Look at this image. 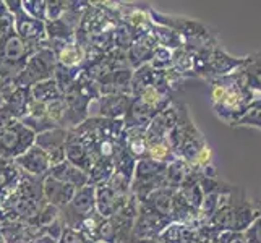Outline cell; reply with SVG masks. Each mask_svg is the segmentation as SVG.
Here are the masks:
<instances>
[{"label": "cell", "instance_id": "6da1fadb", "mask_svg": "<svg viewBox=\"0 0 261 243\" xmlns=\"http://www.w3.org/2000/svg\"><path fill=\"white\" fill-rule=\"evenodd\" d=\"M208 83L213 111L218 115V119L227 123L229 127H232L244 115L248 104L258 96L248 88L240 68L230 75L214 78Z\"/></svg>", "mask_w": 261, "mask_h": 243}, {"label": "cell", "instance_id": "7a4b0ae2", "mask_svg": "<svg viewBox=\"0 0 261 243\" xmlns=\"http://www.w3.org/2000/svg\"><path fill=\"white\" fill-rule=\"evenodd\" d=\"M38 49L24 42L15 31L0 36V78H16Z\"/></svg>", "mask_w": 261, "mask_h": 243}, {"label": "cell", "instance_id": "3957f363", "mask_svg": "<svg viewBox=\"0 0 261 243\" xmlns=\"http://www.w3.org/2000/svg\"><path fill=\"white\" fill-rule=\"evenodd\" d=\"M56 67H57L56 53H54V50L47 46V41H46V46L39 47L33 53L30 60L26 62L21 73L15 78V81L18 86L31 88L34 85L41 83V81L50 79L54 76Z\"/></svg>", "mask_w": 261, "mask_h": 243}, {"label": "cell", "instance_id": "277c9868", "mask_svg": "<svg viewBox=\"0 0 261 243\" xmlns=\"http://www.w3.org/2000/svg\"><path fill=\"white\" fill-rule=\"evenodd\" d=\"M5 4L13 15V31L24 42L33 44L36 47L46 46V23L24 13L21 8V0H7Z\"/></svg>", "mask_w": 261, "mask_h": 243}, {"label": "cell", "instance_id": "5b68a950", "mask_svg": "<svg viewBox=\"0 0 261 243\" xmlns=\"http://www.w3.org/2000/svg\"><path fill=\"white\" fill-rule=\"evenodd\" d=\"M34 140L36 134L30 128H26L21 122H15L0 133V159L15 160L34 145Z\"/></svg>", "mask_w": 261, "mask_h": 243}, {"label": "cell", "instance_id": "8992f818", "mask_svg": "<svg viewBox=\"0 0 261 243\" xmlns=\"http://www.w3.org/2000/svg\"><path fill=\"white\" fill-rule=\"evenodd\" d=\"M170 221L159 214L149 206L140 203L137 219L132 230V243L138 240H156L163 230L169 226Z\"/></svg>", "mask_w": 261, "mask_h": 243}, {"label": "cell", "instance_id": "52a82bcc", "mask_svg": "<svg viewBox=\"0 0 261 243\" xmlns=\"http://www.w3.org/2000/svg\"><path fill=\"white\" fill-rule=\"evenodd\" d=\"M132 99V94H102L89 104V112L94 109L93 117L101 119H123L130 109Z\"/></svg>", "mask_w": 261, "mask_h": 243}, {"label": "cell", "instance_id": "ba28073f", "mask_svg": "<svg viewBox=\"0 0 261 243\" xmlns=\"http://www.w3.org/2000/svg\"><path fill=\"white\" fill-rule=\"evenodd\" d=\"M68 137V130L65 128H52L36 134L34 145L41 148L49 156L52 166H57L65 160V143Z\"/></svg>", "mask_w": 261, "mask_h": 243}, {"label": "cell", "instance_id": "9c48e42d", "mask_svg": "<svg viewBox=\"0 0 261 243\" xmlns=\"http://www.w3.org/2000/svg\"><path fill=\"white\" fill-rule=\"evenodd\" d=\"M13 162L23 170L24 174H28L31 177H38V178L46 177L52 167V162H50L49 156L36 145H33L24 154L16 157Z\"/></svg>", "mask_w": 261, "mask_h": 243}, {"label": "cell", "instance_id": "30bf717a", "mask_svg": "<svg viewBox=\"0 0 261 243\" xmlns=\"http://www.w3.org/2000/svg\"><path fill=\"white\" fill-rule=\"evenodd\" d=\"M130 193H120L114 190L112 186L107 183L97 185L96 186V211L101 214V218H112L114 214H117L122 206L128 201Z\"/></svg>", "mask_w": 261, "mask_h": 243}, {"label": "cell", "instance_id": "8fae6325", "mask_svg": "<svg viewBox=\"0 0 261 243\" xmlns=\"http://www.w3.org/2000/svg\"><path fill=\"white\" fill-rule=\"evenodd\" d=\"M76 188L71 185H67L60 180L52 178L50 175H46L42 178V195L46 203L56 206L59 209H64L70 204L71 198H73Z\"/></svg>", "mask_w": 261, "mask_h": 243}, {"label": "cell", "instance_id": "7c38bea8", "mask_svg": "<svg viewBox=\"0 0 261 243\" xmlns=\"http://www.w3.org/2000/svg\"><path fill=\"white\" fill-rule=\"evenodd\" d=\"M156 47H158V42L149 33L141 34L140 38L133 42V46L127 50V60H128L130 68L137 70L143 65L149 64Z\"/></svg>", "mask_w": 261, "mask_h": 243}, {"label": "cell", "instance_id": "4fadbf2b", "mask_svg": "<svg viewBox=\"0 0 261 243\" xmlns=\"http://www.w3.org/2000/svg\"><path fill=\"white\" fill-rule=\"evenodd\" d=\"M47 175H50L56 180H60V182H64L67 185H71L73 188H76V190L89 185V175L85 172V170L73 166L68 160L60 162L57 166H52Z\"/></svg>", "mask_w": 261, "mask_h": 243}, {"label": "cell", "instance_id": "5bb4252c", "mask_svg": "<svg viewBox=\"0 0 261 243\" xmlns=\"http://www.w3.org/2000/svg\"><path fill=\"white\" fill-rule=\"evenodd\" d=\"M158 114L159 112L152 109V107L143 104L137 97H133L130 109L123 117L125 128H148V125Z\"/></svg>", "mask_w": 261, "mask_h": 243}, {"label": "cell", "instance_id": "9a60e30c", "mask_svg": "<svg viewBox=\"0 0 261 243\" xmlns=\"http://www.w3.org/2000/svg\"><path fill=\"white\" fill-rule=\"evenodd\" d=\"M175 188H169V186H163L158 188L151 195H148L141 203L149 206L154 211H158L159 214H163L164 218H167L170 222H172V209H174V196H175Z\"/></svg>", "mask_w": 261, "mask_h": 243}, {"label": "cell", "instance_id": "2e32d148", "mask_svg": "<svg viewBox=\"0 0 261 243\" xmlns=\"http://www.w3.org/2000/svg\"><path fill=\"white\" fill-rule=\"evenodd\" d=\"M198 172L196 170L185 162L184 159H174L172 162H169L167 167H166V172H164V178H166V183L169 188H175L178 190L185 182L192 180L193 177H196Z\"/></svg>", "mask_w": 261, "mask_h": 243}, {"label": "cell", "instance_id": "e0dca14e", "mask_svg": "<svg viewBox=\"0 0 261 243\" xmlns=\"http://www.w3.org/2000/svg\"><path fill=\"white\" fill-rule=\"evenodd\" d=\"M47 46L54 50L59 65L70 67V68H78L83 65L85 53L83 49L78 46V42H70V44H49Z\"/></svg>", "mask_w": 261, "mask_h": 243}, {"label": "cell", "instance_id": "ac0fdd59", "mask_svg": "<svg viewBox=\"0 0 261 243\" xmlns=\"http://www.w3.org/2000/svg\"><path fill=\"white\" fill-rule=\"evenodd\" d=\"M46 38L49 44H70L76 41V31L64 20L46 21Z\"/></svg>", "mask_w": 261, "mask_h": 243}, {"label": "cell", "instance_id": "d6986e66", "mask_svg": "<svg viewBox=\"0 0 261 243\" xmlns=\"http://www.w3.org/2000/svg\"><path fill=\"white\" fill-rule=\"evenodd\" d=\"M31 102V91L30 88H23V86H16V89L12 93V96L8 97V101L5 104L4 109L10 112L15 120L20 122L23 117L28 112V105Z\"/></svg>", "mask_w": 261, "mask_h": 243}, {"label": "cell", "instance_id": "ffe728a7", "mask_svg": "<svg viewBox=\"0 0 261 243\" xmlns=\"http://www.w3.org/2000/svg\"><path fill=\"white\" fill-rule=\"evenodd\" d=\"M148 33L154 38L158 46H161V47H166L170 50H177L180 47H184V39L180 38L175 31L166 28V26L151 23L149 28H148Z\"/></svg>", "mask_w": 261, "mask_h": 243}, {"label": "cell", "instance_id": "44dd1931", "mask_svg": "<svg viewBox=\"0 0 261 243\" xmlns=\"http://www.w3.org/2000/svg\"><path fill=\"white\" fill-rule=\"evenodd\" d=\"M166 167H167V164L152 160L149 157L138 159L137 166H135V172H133L132 182H145V180L156 178V177L163 175L166 172Z\"/></svg>", "mask_w": 261, "mask_h": 243}, {"label": "cell", "instance_id": "7402d4cb", "mask_svg": "<svg viewBox=\"0 0 261 243\" xmlns=\"http://www.w3.org/2000/svg\"><path fill=\"white\" fill-rule=\"evenodd\" d=\"M195 238V230L178 222H170L156 238L159 243H190Z\"/></svg>", "mask_w": 261, "mask_h": 243}, {"label": "cell", "instance_id": "603a6c76", "mask_svg": "<svg viewBox=\"0 0 261 243\" xmlns=\"http://www.w3.org/2000/svg\"><path fill=\"white\" fill-rule=\"evenodd\" d=\"M245 76L248 88L253 93L261 96V52L248 56L245 65L240 68Z\"/></svg>", "mask_w": 261, "mask_h": 243}, {"label": "cell", "instance_id": "cb8c5ba5", "mask_svg": "<svg viewBox=\"0 0 261 243\" xmlns=\"http://www.w3.org/2000/svg\"><path fill=\"white\" fill-rule=\"evenodd\" d=\"M31 91V99L36 102H41V104H49V102H54L57 101V99H60L62 94L60 89L57 88L56 81H54L52 78L50 79H46V81H41V83L34 85L30 88Z\"/></svg>", "mask_w": 261, "mask_h": 243}, {"label": "cell", "instance_id": "d4e9b609", "mask_svg": "<svg viewBox=\"0 0 261 243\" xmlns=\"http://www.w3.org/2000/svg\"><path fill=\"white\" fill-rule=\"evenodd\" d=\"M80 75H82V67L70 68V67H64V65H59L57 64L52 79L56 81V85L60 89V93L62 94H67L70 89L75 86V83L78 81Z\"/></svg>", "mask_w": 261, "mask_h": 243}, {"label": "cell", "instance_id": "484cf974", "mask_svg": "<svg viewBox=\"0 0 261 243\" xmlns=\"http://www.w3.org/2000/svg\"><path fill=\"white\" fill-rule=\"evenodd\" d=\"M140 36H141V33L137 31L135 28H132L130 24L119 21L114 28V46H115V49L127 52Z\"/></svg>", "mask_w": 261, "mask_h": 243}, {"label": "cell", "instance_id": "4316f807", "mask_svg": "<svg viewBox=\"0 0 261 243\" xmlns=\"http://www.w3.org/2000/svg\"><path fill=\"white\" fill-rule=\"evenodd\" d=\"M239 127H251V128H258L261 130V96L255 97L247 107V111L244 115L232 125V128H239Z\"/></svg>", "mask_w": 261, "mask_h": 243}, {"label": "cell", "instance_id": "83f0119b", "mask_svg": "<svg viewBox=\"0 0 261 243\" xmlns=\"http://www.w3.org/2000/svg\"><path fill=\"white\" fill-rule=\"evenodd\" d=\"M114 172H115L114 160H111V159H97L94 162V166L89 169V172H88L89 183L94 185V186L102 185L112 177Z\"/></svg>", "mask_w": 261, "mask_h": 243}, {"label": "cell", "instance_id": "f1b7e54d", "mask_svg": "<svg viewBox=\"0 0 261 243\" xmlns=\"http://www.w3.org/2000/svg\"><path fill=\"white\" fill-rule=\"evenodd\" d=\"M146 157L163 162V164H169L174 159H177L175 152L172 151V148L169 146L167 140H152L148 141V151H146Z\"/></svg>", "mask_w": 261, "mask_h": 243}, {"label": "cell", "instance_id": "f546056e", "mask_svg": "<svg viewBox=\"0 0 261 243\" xmlns=\"http://www.w3.org/2000/svg\"><path fill=\"white\" fill-rule=\"evenodd\" d=\"M172 57H174V50L158 46L154 49V53H152L149 65H151V68H154L158 71H166L172 67Z\"/></svg>", "mask_w": 261, "mask_h": 243}, {"label": "cell", "instance_id": "4dcf8cb0", "mask_svg": "<svg viewBox=\"0 0 261 243\" xmlns=\"http://www.w3.org/2000/svg\"><path fill=\"white\" fill-rule=\"evenodd\" d=\"M46 0H21V8L24 13L46 23Z\"/></svg>", "mask_w": 261, "mask_h": 243}, {"label": "cell", "instance_id": "1f68e13d", "mask_svg": "<svg viewBox=\"0 0 261 243\" xmlns=\"http://www.w3.org/2000/svg\"><path fill=\"white\" fill-rule=\"evenodd\" d=\"M67 2L65 0H52L46 4V21H56L60 20L65 13Z\"/></svg>", "mask_w": 261, "mask_h": 243}, {"label": "cell", "instance_id": "d6a6232c", "mask_svg": "<svg viewBox=\"0 0 261 243\" xmlns=\"http://www.w3.org/2000/svg\"><path fill=\"white\" fill-rule=\"evenodd\" d=\"M13 31V15L5 2L0 0V36Z\"/></svg>", "mask_w": 261, "mask_h": 243}, {"label": "cell", "instance_id": "836d02e7", "mask_svg": "<svg viewBox=\"0 0 261 243\" xmlns=\"http://www.w3.org/2000/svg\"><path fill=\"white\" fill-rule=\"evenodd\" d=\"M244 233H245L247 243H261V218L259 215Z\"/></svg>", "mask_w": 261, "mask_h": 243}, {"label": "cell", "instance_id": "e575fe53", "mask_svg": "<svg viewBox=\"0 0 261 243\" xmlns=\"http://www.w3.org/2000/svg\"><path fill=\"white\" fill-rule=\"evenodd\" d=\"M88 241H91V240L85 238L78 230L65 227L64 233H62V237L57 243H88Z\"/></svg>", "mask_w": 261, "mask_h": 243}, {"label": "cell", "instance_id": "d590c367", "mask_svg": "<svg viewBox=\"0 0 261 243\" xmlns=\"http://www.w3.org/2000/svg\"><path fill=\"white\" fill-rule=\"evenodd\" d=\"M26 243H57V241L47 235H44V233H41V235H36V237L30 238Z\"/></svg>", "mask_w": 261, "mask_h": 243}, {"label": "cell", "instance_id": "8d00e7d4", "mask_svg": "<svg viewBox=\"0 0 261 243\" xmlns=\"http://www.w3.org/2000/svg\"><path fill=\"white\" fill-rule=\"evenodd\" d=\"M133 243H159L156 240H138V241H133Z\"/></svg>", "mask_w": 261, "mask_h": 243}, {"label": "cell", "instance_id": "74e56055", "mask_svg": "<svg viewBox=\"0 0 261 243\" xmlns=\"http://www.w3.org/2000/svg\"><path fill=\"white\" fill-rule=\"evenodd\" d=\"M255 206H256V211H258V215H259V218H261V201H259V203H256Z\"/></svg>", "mask_w": 261, "mask_h": 243}, {"label": "cell", "instance_id": "f35d334b", "mask_svg": "<svg viewBox=\"0 0 261 243\" xmlns=\"http://www.w3.org/2000/svg\"><path fill=\"white\" fill-rule=\"evenodd\" d=\"M88 243H102V241H97V240H91V241H88Z\"/></svg>", "mask_w": 261, "mask_h": 243}, {"label": "cell", "instance_id": "ab89813d", "mask_svg": "<svg viewBox=\"0 0 261 243\" xmlns=\"http://www.w3.org/2000/svg\"><path fill=\"white\" fill-rule=\"evenodd\" d=\"M190 243H200V241H198V240H196V238H193V240H192V241H190Z\"/></svg>", "mask_w": 261, "mask_h": 243}, {"label": "cell", "instance_id": "60d3db41", "mask_svg": "<svg viewBox=\"0 0 261 243\" xmlns=\"http://www.w3.org/2000/svg\"><path fill=\"white\" fill-rule=\"evenodd\" d=\"M4 160H5V159H0V164H2V162H4Z\"/></svg>", "mask_w": 261, "mask_h": 243}, {"label": "cell", "instance_id": "b9f144b4", "mask_svg": "<svg viewBox=\"0 0 261 243\" xmlns=\"http://www.w3.org/2000/svg\"><path fill=\"white\" fill-rule=\"evenodd\" d=\"M0 243H2V237H0Z\"/></svg>", "mask_w": 261, "mask_h": 243}]
</instances>
